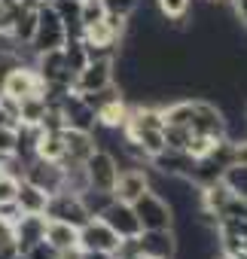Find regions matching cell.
I'll list each match as a JSON object with an SVG mask.
<instances>
[{
    "label": "cell",
    "mask_w": 247,
    "mask_h": 259,
    "mask_svg": "<svg viewBox=\"0 0 247 259\" xmlns=\"http://www.w3.org/2000/svg\"><path fill=\"white\" fill-rule=\"evenodd\" d=\"M132 207H135V213L141 220V229H174L177 226V213H174L171 201L162 192H156L153 186L141 198H135Z\"/></svg>",
    "instance_id": "1"
},
{
    "label": "cell",
    "mask_w": 247,
    "mask_h": 259,
    "mask_svg": "<svg viewBox=\"0 0 247 259\" xmlns=\"http://www.w3.org/2000/svg\"><path fill=\"white\" fill-rule=\"evenodd\" d=\"M67 40V31H64V22L58 19V13L52 10V4H40L37 7V34L34 40L28 43L34 55L40 52H49V49H61Z\"/></svg>",
    "instance_id": "2"
},
{
    "label": "cell",
    "mask_w": 247,
    "mask_h": 259,
    "mask_svg": "<svg viewBox=\"0 0 247 259\" xmlns=\"http://www.w3.org/2000/svg\"><path fill=\"white\" fill-rule=\"evenodd\" d=\"M83 168H86L89 186H92V189H101V192H113L116 177H119V171H122L119 159H116L107 147H98V150L83 162Z\"/></svg>",
    "instance_id": "3"
},
{
    "label": "cell",
    "mask_w": 247,
    "mask_h": 259,
    "mask_svg": "<svg viewBox=\"0 0 247 259\" xmlns=\"http://www.w3.org/2000/svg\"><path fill=\"white\" fill-rule=\"evenodd\" d=\"M189 132H192V135H201V138H211V141L226 138V116H223V110H220L214 101L195 98V101H192Z\"/></svg>",
    "instance_id": "4"
},
{
    "label": "cell",
    "mask_w": 247,
    "mask_h": 259,
    "mask_svg": "<svg viewBox=\"0 0 247 259\" xmlns=\"http://www.w3.org/2000/svg\"><path fill=\"white\" fill-rule=\"evenodd\" d=\"M113 70H116V58H92L83 70L73 73L70 89L76 95H89V92H101L107 85H113Z\"/></svg>",
    "instance_id": "5"
},
{
    "label": "cell",
    "mask_w": 247,
    "mask_h": 259,
    "mask_svg": "<svg viewBox=\"0 0 247 259\" xmlns=\"http://www.w3.org/2000/svg\"><path fill=\"white\" fill-rule=\"evenodd\" d=\"M76 244L79 250H101V253H116L122 238L101 220V217H92L86 220L79 229H76Z\"/></svg>",
    "instance_id": "6"
},
{
    "label": "cell",
    "mask_w": 247,
    "mask_h": 259,
    "mask_svg": "<svg viewBox=\"0 0 247 259\" xmlns=\"http://www.w3.org/2000/svg\"><path fill=\"white\" fill-rule=\"evenodd\" d=\"M135 247L147 259H177V250H180L174 229H144L135 238Z\"/></svg>",
    "instance_id": "7"
},
{
    "label": "cell",
    "mask_w": 247,
    "mask_h": 259,
    "mask_svg": "<svg viewBox=\"0 0 247 259\" xmlns=\"http://www.w3.org/2000/svg\"><path fill=\"white\" fill-rule=\"evenodd\" d=\"M43 217H46V220L70 223V226H76V229H79L86 220H92V217L86 213L79 195H76V192H67V189H58V192L49 195V201H46V213H43Z\"/></svg>",
    "instance_id": "8"
},
{
    "label": "cell",
    "mask_w": 247,
    "mask_h": 259,
    "mask_svg": "<svg viewBox=\"0 0 247 259\" xmlns=\"http://www.w3.org/2000/svg\"><path fill=\"white\" fill-rule=\"evenodd\" d=\"M150 186H153V171H150V165H147V168H144V165H129V168H122L119 177H116L113 198L132 204V201L141 198Z\"/></svg>",
    "instance_id": "9"
},
{
    "label": "cell",
    "mask_w": 247,
    "mask_h": 259,
    "mask_svg": "<svg viewBox=\"0 0 247 259\" xmlns=\"http://www.w3.org/2000/svg\"><path fill=\"white\" fill-rule=\"evenodd\" d=\"M101 220L122 238V241H132V238H138L144 229H141V220H138V213H135V207L132 204H126V201H119V198H113L110 204H107V210L101 213Z\"/></svg>",
    "instance_id": "10"
},
{
    "label": "cell",
    "mask_w": 247,
    "mask_h": 259,
    "mask_svg": "<svg viewBox=\"0 0 247 259\" xmlns=\"http://www.w3.org/2000/svg\"><path fill=\"white\" fill-rule=\"evenodd\" d=\"M22 180H28V183H34V186H40L43 192H58L61 186H64V168L58 165V162H49V159H40V156H34L31 162H28V168H25V177Z\"/></svg>",
    "instance_id": "11"
},
{
    "label": "cell",
    "mask_w": 247,
    "mask_h": 259,
    "mask_svg": "<svg viewBox=\"0 0 247 259\" xmlns=\"http://www.w3.org/2000/svg\"><path fill=\"white\" fill-rule=\"evenodd\" d=\"M58 110H61V116H64V128H76V132H95V128H98L95 110H92L76 92H70V95L58 104Z\"/></svg>",
    "instance_id": "12"
},
{
    "label": "cell",
    "mask_w": 247,
    "mask_h": 259,
    "mask_svg": "<svg viewBox=\"0 0 247 259\" xmlns=\"http://www.w3.org/2000/svg\"><path fill=\"white\" fill-rule=\"evenodd\" d=\"M156 174H162V177H189L192 174V168H195V156H189L186 150H162V153H156L150 162H147Z\"/></svg>",
    "instance_id": "13"
},
{
    "label": "cell",
    "mask_w": 247,
    "mask_h": 259,
    "mask_svg": "<svg viewBox=\"0 0 247 259\" xmlns=\"http://www.w3.org/2000/svg\"><path fill=\"white\" fill-rule=\"evenodd\" d=\"M61 141H64V159H61L58 165H64V162H86V159L98 150V141H95L92 132L64 128V132H61Z\"/></svg>",
    "instance_id": "14"
},
{
    "label": "cell",
    "mask_w": 247,
    "mask_h": 259,
    "mask_svg": "<svg viewBox=\"0 0 247 259\" xmlns=\"http://www.w3.org/2000/svg\"><path fill=\"white\" fill-rule=\"evenodd\" d=\"M37 92H43V82H40L34 64H22V67L13 70V73L7 76V82H4V95H10V98H16V101H22V98H28V95H37Z\"/></svg>",
    "instance_id": "15"
},
{
    "label": "cell",
    "mask_w": 247,
    "mask_h": 259,
    "mask_svg": "<svg viewBox=\"0 0 247 259\" xmlns=\"http://www.w3.org/2000/svg\"><path fill=\"white\" fill-rule=\"evenodd\" d=\"M46 232V217L43 213H22L13 223V241L19 247V253H25L31 244H37Z\"/></svg>",
    "instance_id": "16"
},
{
    "label": "cell",
    "mask_w": 247,
    "mask_h": 259,
    "mask_svg": "<svg viewBox=\"0 0 247 259\" xmlns=\"http://www.w3.org/2000/svg\"><path fill=\"white\" fill-rule=\"evenodd\" d=\"M46 201H49V192H43L40 186H34L28 180H19L16 204L22 207V213H46Z\"/></svg>",
    "instance_id": "17"
},
{
    "label": "cell",
    "mask_w": 247,
    "mask_h": 259,
    "mask_svg": "<svg viewBox=\"0 0 247 259\" xmlns=\"http://www.w3.org/2000/svg\"><path fill=\"white\" fill-rule=\"evenodd\" d=\"M46 110H49V104H46L43 92L22 98V101H19V125H25V128H37L40 119L46 116Z\"/></svg>",
    "instance_id": "18"
},
{
    "label": "cell",
    "mask_w": 247,
    "mask_h": 259,
    "mask_svg": "<svg viewBox=\"0 0 247 259\" xmlns=\"http://www.w3.org/2000/svg\"><path fill=\"white\" fill-rule=\"evenodd\" d=\"M43 238H46L55 250H70V247H79V244H76V226L61 223V220H46V232H43Z\"/></svg>",
    "instance_id": "19"
},
{
    "label": "cell",
    "mask_w": 247,
    "mask_h": 259,
    "mask_svg": "<svg viewBox=\"0 0 247 259\" xmlns=\"http://www.w3.org/2000/svg\"><path fill=\"white\" fill-rule=\"evenodd\" d=\"M34 34H37V10H25L22 16H16L13 25H10V31H7V37L16 46H28L34 40Z\"/></svg>",
    "instance_id": "20"
},
{
    "label": "cell",
    "mask_w": 247,
    "mask_h": 259,
    "mask_svg": "<svg viewBox=\"0 0 247 259\" xmlns=\"http://www.w3.org/2000/svg\"><path fill=\"white\" fill-rule=\"evenodd\" d=\"M34 156L49 159V162H61V159H64L61 132H58V135H49V132H40V128H37V147H34Z\"/></svg>",
    "instance_id": "21"
},
{
    "label": "cell",
    "mask_w": 247,
    "mask_h": 259,
    "mask_svg": "<svg viewBox=\"0 0 247 259\" xmlns=\"http://www.w3.org/2000/svg\"><path fill=\"white\" fill-rule=\"evenodd\" d=\"M162 119H165V125L189 128V122H192V98H183V101H174V104L162 107Z\"/></svg>",
    "instance_id": "22"
},
{
    "label": "cell",
    "mask_w": 247,
    "mask_h": 259,
    "mask_svg": "<svg viewBox=\"0 0 247 259\" xmlns=\"http://www.w3.org/2000/svg\"><path fill=\"white\" fill-rule=\"evenodd\" d=\"M79 201H83V207H86V213L89 217H101L104 210H107V204L113 201V192H101V189H83L79 192Z\"/></svg>",
    "instance_id": "23"
},
{
    "label": "cell",
    "mask_w": 247,
    "mask_h": 259,
    "mask_svg": "<svg viewBox=\"0 0 247 259\" xmlns=\"http://www.w3.org/2000/svg\"><path fill=\"white\" fill-rule=\"evenodd\" d=\"M226 186H229V192L232 195H238V198H244L247 201V165H229L226 171H223V177H220Z\"/></svg>",
    "instance_id": "24"
},
{
    "label": "cell",
    "mask_w": 247,
    "mask_h": 259,
    "mask_svg": "<svg viewBox=\"0 0 247 259\" xmlns=\"http://www.w3.org/2000/svg\"><path fill=\"white\" fill-rule=\"evenodd\" d=\"M156 10L165 22H174V19H186L189 10H192V0H156Z\"/></svg>",
    "instance_id": "25"
},
{
    "label": "cell",
    "mask_w": 247,
    "mask_h": 259,
    "mask_svg": "<svg viewBox=\"0 0 247 259\" xmlns=\"http://www.w3.org/2000/svg\"><path fill=\"white\" fill-rule=\"evenodd\" d=\"M162 138H165V147L168 150H186L192 132H189V128H183V125H162Z\"/></svg>",
    "instance_id": "26"
},
{
    "label": "cell",
    "mask_w": 247,
    "mask_h": 259,
    "mask_svg": "<svg viewBox=\"0 0 247 259\" xmlns=\"http://www.w3.org/2000/svg\"><path fill=\"white\" fill-rule=\"evenodd\" d=\"M104 16H107V10H104L101 0H83V4H79V25H83V28L98 25Z\"/></svg>",
    "instance_id": "27"
},
{
    "label": "cell",
    "mask_w": 247,
    "mask_h": 259,
    "mask_svg": "<svg viewBox=\"0 0 247 259\" xmlns=\"http://www.w3.org/2000/svg\"><path fill=\"white\" fill-rule=\"evenodd\" d=\"M101 4H104L107 13H113V16H126V19H132V16L141 10V0H101Z\"/></svg>",
    "instance_id": "28"
},
{
    "label": "cell",
    "mask_w": 247,
    "mask_h": 259,
    "mask_svg": "<svg viewBox=\"0 0 247 259\" xmlns=\"http://www.w3.org/2000/svg\"><path fill=\"white\" fill-rule=\"evenodd\" d=\"M25 256H28V259H55V256H58V250H55L46 238H40L37 244H31V247L25 250Z\"/></svg>",
    "instance_id": "29"
},
{
    "label": "cell",
    "mask_w": 247,
    "mask_h": 259,
    "mask_svg": "<svg viewBox=\"0 0 247 259\" xmlns=\"http://www.w3.org/2000/svg\"><path fill=\"white\" fill-rule=\"evenodd\" d=\"M16 144H19V128H4L0 125V156L16 153Z\"/></svg>",
    "instance_id": "30"
},
{
    "label": "cell",
    "mask_w": 247,
    "mask_h": 259,
    "mask_svg": "<svg viewBox=\"0 0 247 259\" xmlns=\"http://www.w3.org/2000/svg\"><path fill=\"white\" fill-rule=\"evenodd\" d=\"M16 189H19V180L16 177L0 174V201H13L16 198Z\"/></svg>",
    "instance_id": "31"
},
{
    "label": "cell",
    "mask_w": 247,
    "mask_h": 259,
    "mask_svg": "<svg viewBox=\"0 0 247 259\" xmlns=\"http://www.w3.org/2000/svg\"><path fill=\"white\" fill-rule=\"evenodd\" d=\"M19 217H22V207L16 204V198H13V201H0V220H4V223L13 226Z\"/></svg>",
    "instance_id": "32"
},
{
    "label": "cell",
    "mask_w": 247,
    "mask_h": 259,
    "mask_svg": "<svg viewBox=\"0 0 247 259\" xmlns=\"http://www.w3.org/2000/svg\"><path fill=\"white\" fill-rule=\"evenodd\" d=\"M79 259H116L113 253H101V250H79Z\"/></svg>",
    "instance_id": "33"
},
{
    "label": "cell",
    "mask_w": 247,
    "mask_h": 259,
    "mask_svg": "<svg viewBox=\"0 0 247 259\" xmlns=\"http://www.w3.org/2000/svg\"><path fill=\"white\" fill-rule=\"evenodd\" d=\"M10 25H13V19L7 16V10H4V4H0V37H7V31H10Z\"/></svg>",
    "instance_id": "34"
},
{
    "label": "cell",
    "mask_w": 247,
    "mask_h": 259,
    "mask_svg": "<svg viewBox=\"0 0 247 259\" xmlns=\"http://www.w3.org/2000/svg\"><path fill=\"white\" fill-rule=\"evenodd\" d=\"M40 4H43V0H22V7H25V10H37Z\"/></svg>",
    "instance_id": "35"
},
{
    "label": "cell",
    "mask_w": 247,
    "mask_h": 259,
    "mask_svg": "<svg viewBox=\"0 0 247 259\" xmlns=\"http://www.w3.org/2000/svg\"><path fill=\"white\" fill-rule=\"evenodd\" d=\"M211 259H235L232 253H223V250H217V253H211Z\"/></svg>",
    "instance_id": "36"
},
{
    "label": "cell",
    "mask_w": 247,
    "mask_h": 259,
    "mask_svg": "<svg viewBox=\"0 0 247 259\" xmlns=\"http://www.w3.org/2000/svg\"><path fill=\"white\" fill-rule=\"evenodd\" d=\"M235 259H247V247H244V250H241V253H238Z\"/></svg>",
    "instance_id": "37"
},
{
    "label": "cell",
    "mask_w": 247,
    "mask_h": 259,
    "mask_svg": "<svg viewBox=\"0 0 247 259\" xmlns=\"http://www.w3.org/2000/svg\"><path fill=\"white\" fill-rule=\"evenodd\" d=\"M16 259H28V256H25V253H19V256H16Z\"/></svg>",
    "instance_id": "38"
},
{
    "label": "cell",
    "mask_w": 247,
    "mask_h": 259,
    "mask_svg": "<svg viewBox=\"0 0 247 259\" xmlns=\"http://www.w3.org/2000/svg\"><path fill=\"white\" fill-rule=\"evenodd\" d=\"M43 4H52V0H43Z\"/></svg>",
    "instance_id": "39"
},
{
    "label": "cell",
    "mask_w": 247,
    "mask_h": 259,
    "mask_svg": "<svg viewBox=\"0 0 247 259\" xmlns=\"http://www.w3.org/2000/svg\"><path fill=\"white\" fill-rule=\"evenodd\" d=\"M244 116H247V107H244Z\"/></svg>",
    "instance_id": "40"
},
{
    "label": "cell",
    "mask_w": 247,
    "mask_h": 259,
    "mask_svg": "<svg viewBox=\"0 0 247 259\" xmlns=\"http://www.w3.org/2000/svg\"><path fill=\"white\" fill-rule=\"evenodd\" d=\"M79 4H83V0H79Z\"/></svg>",
    "instance_id": "41"
},
{
    "label": "cell",
    "mask_w": 247,
    "mask_h": 259,
    "mask_svg": "<svg viewBox=\"0 0 247 259\" xmlns=\"http://www.w3.org/2000/svg\"><path fill=\"white\" fill-rule=\"evenodd\" d=\"M0 259H4V256H0Z\"/></svg>",
    "instance_id": "42"
},
{
    "label": "cell",
    "mask_w": 247,
    "mask_h": 259,
    "mask_svg": "<svg viewBox=\"0 0 247 259\" xmlns=\"http://www.w3.org/2000/svg\"><path fill=\"white\" fill-rule=\"evenodd\" d=\"M244 217H247V213H244Z\"/></svg>",
    "instance_id": "43"
}]
</instances>
